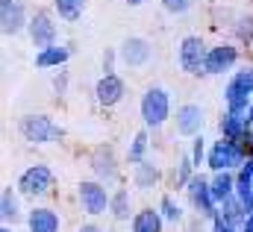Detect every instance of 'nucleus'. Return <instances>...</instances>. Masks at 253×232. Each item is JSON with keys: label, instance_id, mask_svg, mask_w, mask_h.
I'll return each instance as SVG.
<instances>
[{"label": "nucleus", "instance_id": "obj_22", "mask_svg": "<svg viewBox=\"0 0 253 232\" xmlns=\"http://www.w3.org/2000/svg\"><path fill=\"white\" fill-rule=\"evenodd\" d=\"M18 194L21 191H15L12 185L3 188V194H0V218H3V224H15L21 218V200H18Z\"/></svg>", "mask_w": 253, "mask_h": 232}, {"label": "nucleus", "instance_id": "obj_39", "mask_svg": "<svg viewBox=\"0 0 253 232\" xmlns=\"http://www.w3.org/2000/svg\"><path fill=\"white\" fill-rule=\"evenodd\" d=\"M245 117H248V123H251V126H253V103H251V109L245 112Z\"/></svg>", "mask_w": 253, "mask_h": 232}, {"label": "nucleus", "instance_id": "obj_9", "mask_svg": "<svg viewBox=\"0 0 253 232\" xmlns=\"http://www.w3.org/2000/svg\"><path fill=\"white\" fill-rule=\"evenodd\" d=\"M236 62H239V47H233V44L209 47L206 50V62H203V74H209V77L227 74V71L236 68Z\"/></svg>", "mask_w": 253, "mask_h": 232}, {"label": "nucleus", "instance_id": "obj_13", "mask_svg": "<svg viewBox=\"0 0 253 232\" xmlns=\"http://www.w3.org/2000/svg\"><path fill=\"white\" fill-rule=\"evenodd\" d=\"M126 94V85L124 79L118 77V74H103L100 79H97V85H94V97H97V103L100 106H118L121 100H124Z\"/></svg>", "mask_w": 253, "mask_h": 232}, {"label": "nucleus", "instance_id": "obj_6", "mask_svg": "<svg viewBox=\"0 0 253 232\" xmlns=\"http://www.w3.org/2000/svg\"><path fill=\"white\" fill-rule=\"evenodd\" d=\"M53 188V171L47 168V165H30L24 174L18 176V191L24 194V197H42V194H47Z\"/></svg>", "mask_w": 253, "mask_h": 232}, {"label": "nucleus", "instance_id": "obj_20", "mask_svg": "<svg viewBox=\"0 0 253 232\" xmlns=\"http://www.w3.org/2000/svg\"><path fill=\"white\" fill-rule=\"evenodd\" d=\"M209 185H212L215 200H218V203H224L227 197H233V194H236V171H212Z\"/></svg>", "mask_w": 253, "mask_h": 232}, {"label": "nucleus", "instance_id": "obj_40", "mask_svg": "<svg viewBox=\"0 0 253 232\" xmlns=\"http://www.w3.org/2000/svg\"><path fill=\"white\" fill-rule=\"evenodd\" d=\"M0 232H15V230H12L9 224H3V227H0Z\"/></svg>", "mask_w": 253, "mask_h": 232}, {"label": "nucleus", "instance_id": "obj_17", "mask_svg": "<svg viewBox=\"0 0 253 232\" xmlns=\"http://www.w3.org/2000/svg\"><path fill=\"white\" fill-rule=\"evenodd\" d=\"M224 103H227V109L230 112H248L251 109V103H253V94L245 88V85H239L236 79H230L227 82V88H224Z\"/></svg>", "mask_w": 253, "mask_h": 232}, {"label": "nucleus", "instance_id": "obj_28", "mask_svg": "<svg viewBox=\"0 0 253 232\" xmlns=\"http://www.w3.org/2000/svg\"><path fill=\"white\" fill-rule=\"evenodd\" d=\"M159 212H162V218H165L168 224H180V221H183V206H180L171 194H165V197H162Z\"/></svg>", "mask_w": 253, "mask_h": 232}, {"label": "nucleus", "instance_id": "obj_26", "mask_svg": "<svg viewBox=\"0 0 253 232\" xmlns=\"http://www.w3.org/2000/svg\"><path fill=\"white\" fill-rule=\"evenodd\" d=\"M147 147H150V141H147V129L135 132V138H132V141H129V147H126V159H129V165H138V162H144V156H147Z\"/></svg>", "mask_w": 253, "mask_h": 232}, {"label": "nucleus", "instance_id": "obj_10", "mask_svg": "<svg viewBox=\"0 0 253 232\" xmlns=\"http://www.w3.org/2000/svg\"><path fill=\"white\" fill-rule=\"evenodd\" d=\"M27 33H30V41H33V47H50V44H56V24H53V18H50V12H36L33 18H30V24H27Z\"/></svg>", "mask_w": 253, "mask_h": 232}, {"label": "nucleus", "instance_id": "obj_15", "mask_svg": "<svg viewBox=\"0 0 253 232\" xmlns=\"http://www.w3.org/2000/svg\"><path fill=\"white\" fill-rule=\"evenodd\" d=\"M27 230L30 232H59L62 230V221L53 209L47 206H36L30 215H27Z\"/></svg>", "mask_w": 253, "mask_h": 232}, {"label": "nucleus", "instance_id": "obj_3", "mask_svg": "<svg viewBox=\"0 0 253 232\" xmlns=\"http://www.w3.org/2000/svg\"><path fill=\"white\" fill-rule=\"evenodd\" d=\"M18 132L30 144H50V141H59L65 135L62 126L53 123L47 115H24L18 120Z\"/></svg>", "mask_w": 253, "mask_h": 232}, {"label": "nucleus", "instance_id": "obj_37", "mask_svg": "<svg viewBox=\"0 0 253 232\" xmlns=\"http://www.w3.org/2000/svg\"><path fill=\"white\" fill-rule=\"evenodd\" d=\"M242 232H253V215L245 218V224H242Z\"/></svg>", "mask_w": 253, "mask_h": 232}, {"label": "nucleus", "instance_id": "obj_38", "mask_svg": "<svg viewBox=\"0 0 253 232\" xmlns=\"http://www.w3.org/2000/svg\"><path fill=\"white\" fill-rule=\"evenodd\" d=\"M245 147H248V150H253V126L248 129V135H245Z\"/></svg>", "mask_w": 253, "mask_h": 232}, {"label": "nucleus", "instance_id": "obj_42", "mask_svg": "<svg viewBox=\"0 0 253 232\" xmlns=\"http://www.w3.org/2000/svg\"><path fill=\"white\" fill-rule=\"evenodd\" d=\"M248 153H251V156H253V150H248Z\"/></svg>", "mask_w": 253, "mask_h": 232}, {"label": "nucleus", "instance_id": "obj_36", "mask_svg": "<svg viewBox=\"0 0 253 232\" xmlns=\"http://www.w3.org/2000/svg\"><path fill=\"white\" fill-rule=\"evenodd\" d=\"M80 232H103V230H100L97 224H83V227H80Z\"/></svg>", "mask_w": 253, "mask_h": 232}, {"label": "nucleus", "instance_id": "obj_32", "mask_svg": "<svg viewBox=\"0 0 253 232\" xmlns=\"http://www.w3.org/2000/svg\"><path fill=\"white\" fill-rule=\"evenodd\" d=\"M233 79H236L239 85H245V88L253 94V68H242V71H236V74H233Z\"/></svg>", "mask_w": 253, "mask_h": 232}, {"label": "nucleus", "instance_id": "obj_35", "mask_svg": "<svg viewBox=\"0 0 253 232\" xmlns=\"http://www.w3.org/2000/svg\"><path fill=\"white\" fill-rule=\"evenodd\" d=\"M212 232H242V230H239V227H230V224L218 215V218L212 221Z\"/></svg>", "mask_w": 253, "mask_h": 232}, {"label": "nucleus", "instance_id": "obj_18", "mask_svg": "<svg viewBox=\"0 0 253 232\" xmlns=\"http://www.w3.org/2000/svg\"><path fill=\"white\" fill-rule=\"evenodd\" d=\"M71 59V50L65 44H50V47H42L36 53V68L47 71V68H62L65 62Z\"/></svg>", "mask_w": 253, "mask_h": 232}, {"label": "nucleus", "instance_id": "obj_19", "mask_svg": "<svg viewBox=\"0 0 253 232\" xmlns=\"http://www.w3.org/2000/svg\"><path fill=\"white\" fill-rule=\"evenodd\" d=\"M159 179H162V171H159L156 165H150L147 159H144V162H138V165L132 168V185H135V188H141V191L156 188V185H159Z\"/></svg>", "mask_w": 253, "mask_h": 232}, {"label": "nucleus", "instance_id": "obj_8", "mask_svg": "<svg viewBox=\"0 0 253 232\" xmlns=\"http://www.w3.org/2000/svg\"><path fill=\"white\" fill-rule=\"evenodd\" d=\"M118 59L124 62L126 68L138 71V68H147V65H150V59H153V47H150L147 39H141V36H129L124 44L118 47Z\"/></svg>", "mask_w": 253, "mask_h": 232}, {"label": "nucleus", "instance_id": "obj_25", "mask_svg": "<svg viewBox=\"0 0 253 232\" xmlns=\"http://www.w3.org/2000/svg\"><path fill=\"white\" fill-rule=\"evenodd\" d=\"M85 3H88V0H53V9H56V15H59L62 21L74 24V21H80V18H83Z\"/></svg>", "mask_w": 253, "mask_h": 232}, {"label": "nucleus", "instance_id": "obj_31", "mask_svg": "<svg viewBox=\"0 0 253 232\" xmlns=\"http://www.w3.org/2000/svg\"><path fill=\"white\" fill-rule=\"evenodd\" d=\"M162 6H165V12H171V15H186L191 6H194V0H162Z\"/></svg>", "mask_w": 253, "mask_h": 232}, {"label": "nucleus", "instance_id": "obj_14", "mask_svg": "<svg viewBox=\"0 0 253 232\" xmlns=\"http://www.w3.org/2000/svg\"><path fill=\"white\" fill-rule=\"evenodd\" d=\"M174 126H177V132L186 135V138L200 135V129H203V109H200L197 103H183V106L177 109V115H174Z\"/></svg>", "mask_w": 253, "mask_h": 232}, {"label": "nucleus", "instance_id": "obj_29", "mask_svg": "<svg viewBox=\"0 0 253 232\" xmlns=\"http://www.w3.org/2000/svg\"><path fill=\"white\" fill-rule=\"evenodd\" d=\"M206 156H209L206 138H203V135H194V141H191V162H194V168H200V165L206 162Z\"/></svg>", "mask_w": 253, "mask_h": 232}, {"label": "nucleus", "instance_id": "obj_5", "mask_svg": "<svg viewBox=\"0 0 253 232\" xmlns=\"http://www.w3.org/2000/svg\"><path fill=\"white\" fill-rule=\"evenodd\" d=\"M77 200H80V209L85 215L97 218V215H106L109 212L112 194L106 191V182H100V179H83L77 185Z\"/></svg>", "mask_w": 253, "mask_h": 232}, {"label": "nucleus", "instance_id": "obj_21", "mask_svg": "<svg viewBox=\"0 0 253 232\" xmlns=\"http://www.w3.org/2000/svg\"><path fill=\"white\" fill-rule=\"evenodd\" d=\"M165 218L159 209H141L132 215V232H162Z\"/></svg>", "mask_w": 253, "mask_h": 232}, {"label": "nucleus", "instance_id": "obj_7", "mask_svg": "<svg viewBox=\"0 0 253 232\" xmlns=\"http://www.w3.org/2000/svg\"><path fill=\"white\" fill-rule=\"evenodd\" d=\"M206 44H203V39L200 36H186L183 41H180V47H177V65L191 74V77H197V74H203V62H206Z\"/></svg>", "mask_w": 253, "mask_h": 232}, {"label": "nucleus", "instance_id": "obj_4", "mask_svg": "<svg viewBox=\"0 0 253 232\" xmlns=\"http://www.w3.org/2000/svg\"><path fill=\"white\" fill-rule=\"evenodd\" d=\"M183 191H186V197H189L191 209H194L203 221H215V218H218V200H215L212 185H209V179H206L203 174L191 176L189 185H186Z\"/></svg>", "mask_w": 253, "mask_h": 232}, {"label": "nucleus", "instance_id": "obj_33", "mask_svg": "<svg viewBox=\"0 0 253 232\" xmlns=\"http://www.w3.org/2000/svg\"><path fill=\"white\" fill-rule=\"evenodd\" d=\"M115 59H118V50L106 47V53H103V74H115Z\"/></svg>", "mask_w": 253, "mask_h": 232}, {"label": "nucleus", "instance_id": "obj_1", "mask_svg": "<svg viewBox=\"0 0 253 232\" xmlns=\"http://www.w3.org/2000/svg\"><path fill=\"white\" fill-rule=\"evenodd\" d=\"M138 112L147 129H159L171 117V91L162 85H150L138 100Z\"/></svg>", "mask_w": 253, "mask_h": 232}, {"label": "nucleus", "instance_id": "obj_2", "mask_svg": "<svg viewBox=\"0 0 253 232\" xmlns=\"http://www.w3.org/2000/svg\"><path fill=\"white\" fill-rule=\"evenodd\" d=\"M248 147L242 141H233V138H221L209 147V156H206V165L212 171H239L245 162H248Z\"/></svg>", "mask_w": 253, "mask_h": 232}, {"label": "nucleus", "instance_id": "obj_24", "mask_svg": "<svg viewBox=\"0 0 253 232\" xmlns=\"http://www.w3.org/2000/svg\"><path fill=\"white\" fill-rule=\"evenodd\" d=\"M129 212H132V197L126 188H118L112 194V203H109V215L115 221H129Z\"/></svg>", "mask_w": 253, "mask_h": 232}, {"label": "nucleus", "instance_id": "obj_16", "mask_svg": "<svg viewBox=\"0 0 253 232\" xmlns=\"http://www.w3.org/2000/svg\"><path fill=\"white\" fill-rule=\"evenodd\" d=\"M218 129H221V135L224 138H233V141H242L245 144V135H248V129H251V123H248V117L242 115V112H224V117L218 120Z\"/></svg>", "mask_w": 253, "mask_h": 232}, {"label": "nucleus", "instance_id": "obj_27", "mask_svg": "<svg viewBox=\"0 0 253 232\" xmlns=\"http://www.w3.org/2000/svg\"><path fill=\"white\" fill-rule=\"evenodd\" d=\"M191 176H194V162H191V153H189V156H183V159L177 162V168H174V174H171L174 188H186Z\"/></svg>", "mask_w": 253, "mask_h": 232}, {"label": "nucleus", "instance_id": "obj_12", "mask_svg": "<svg viewBox=\"0 0 253 232\" xmlns=\"http://www.w3.org/2000/svg\"><path fill=\"white\" fill-rule=\"evenodd\" d=\"M88 162H91V171H94V176H97L100 182H106V185L118 182V162H115V153H112L109 144L94 147V153H91Z\"/></svg>", "mask_w": 253, "mask_h": 232}, {"label": "nucleus", "instance_id": "obj_30", "mask_svg": "<svg viewBox=\"0 0 253 232\" xmlns=\"http://www.w3.org/2000/svg\"><path fill=\"white\" fill-rule=\"evenodd\" d=\"M236 36L251 44L253 41V15H242V18L236 21Z\"/></svg>", "mask_w": 253, "mask_h": 232}, {"label": "nucleus", "instance_id": "obj_41", "mask_svg": "<svg viewBox=\"0 0 253 232\" xmlns=\"http://www.w3.org/2000/svg\"><path fill=\"white\" fill-rule=\"evenodd\" d=\"M126 3H129V6H141L144 0H126Z\"/></svg>", "mask_w": 253, "mask_h": 232}, {"label": "nucleus", "instance_id": "obj_34", "mask_svg": "<svg viewBox=\"0 0 253 232\" xmlns=\"http://www.w3.org/2000/svg\"><path fill=\"white\" fill-rule=\"evenodd\" d=\"M53 91H56L59 97H62L65 91H68V74H65V71H59V74L53 77Z\"/></svg>", "mask_w": 253, "mask_h": 232}, {"label": "nucleus", "instance_id": "obj_11", "mask_svg": "<svg viewBox=\"0 0 253 232\" xmlns=\"http://www.w3.org/2000/svg\"><path fill=\"white\" fill-rule=\"evenodd\" d=\"M27 12H24V0H0V30L3 36H18L27 30Z\"/></svg>", "mask_w": 253, "mask_h": 232}, {"label": "nucleus", "instance_id": "obj_23", "mask_svg": "<svg viewBox=\"0 0 253 232\" xmlns=\"http://www.w3.org/2000/svg\"><path fill=\"white\" fill-rule=\"evenodd\" d=\"M218 215L230 224V227H239L242 230V224H245V218H248V212H245V206H242V200L233 194V197H227L224 203H218Z\"/></svg>", "mask_w": 253, "mask_h": 232}]
</instances>
